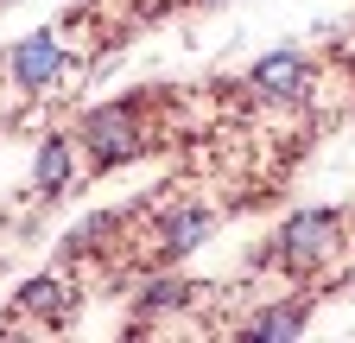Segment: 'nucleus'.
Segmentation results:
<instances>
[{
    "label": "nucleus",
    "mask_w": 355,
    "mask_h": 343,
    "mask_svg": "<svg viewBox=\"0 0 355 343\" xmlns=\"http://www.w3.org/2000/svg\"><path fill=\"white\" fill-rule=\"evenodd\" d=\"M330 242H336V217H330V210H304V217H292L279 229V261L292 274H311L330 254Z\"/></svg>",
    "instance_id": "1"
},
{
    "label": "nucleus",
    "mask_w": 355,
    "mask_h": 343,
    "mask_svg": "<svg viewBox=\"0 0 355 343\" xmlns=\"http://www.w3.org/2000/svg\"><path fill=\"white\" fill-rule=\"evenodd\" d=\"M83 147L96 153L102 165H121L140 153V121H133V108H96L83 121Z\"/></svg>",
    "instance_id": "2"
},
{
    "label": "nucleus",
    "mask_w": 355,
    "mask_h": 343,
    "mask_svg": "<svg viewBox=\"0 0 355 343\" xmlns=\"http://www.w3.org/2000/svg\"><path fill=\"white\" fill-rule=\"evenodd\" d=\"M58 70H64V51H58L51 32H32L26 45L13 51V83H19V90H44Z\"/></svg>",
    "instance_id": "3"
},
{
    "label": "nucleus",
    "mask_w": 355,
    "mask_h": 343,
    "mask_svg": "<svg viewBox=\"0 0 355 343\" xmlns=\"http://www.w3.org/2000/svg\"><path fill=\"white\" fill-rule=\"evenodd\" d=\"M304 83H311V64L298 51H273L254 64V90H266V96H298Z\"/></svg>",
    "instance_id": "4"
},
{
    "label": "nucleus",
    "mask_w": 355,
    "mask_h": 343,
    "mask_svg": "<svg viewBox=\"0 0 355 343\" xmlns=\"http://www.w3.org/2000/svg\"><path fill=\"white\" fill-rule=\"evenodd\" d=\"M304 331V306H266V312H254L235 337L241 343H273V337H298Z\"/></svg>",
    "instance_id": "5"
},
{
    "label": "nucleus",
    "mask_w": 355,
    "mask_h": 343,
    "mask_svg": "<svg viewBox=\"0 0 355 343\" xmlns=\"http://www.w3.org/2000/svg\"><path fill=\"white\" fill-rule=\"evenodd\" d=\"M203 235H209V210H171V217L159 223V242H165V254H191Z\"/></svg>",
    "instance_id": "6"
},
{
    "label": "nucleus",
    "mask_w": 355,
    "mask_h": 343,
    "mask_svg": "<svg viewBox=\"0 0 355 343\" xmlns=\"http://www.w3.org/2000/svg\"><path fill=\"white\" fill-rule=\"evenodd\" d=\"M13 312L19 318H51V312H70V292L58 280H26L19 299H13Z\"/></svg>",
    "instance_id": "7"
},
{
    "label": "nucleus",
    "mask_w": 355,
    "mask_h": 343,
    "mask_svg": "<svg viewBox=\"0 0 355 343\" xmlns=\"http://www.w3.org/2000/svg\"><path fill=\"white\" fill-rule=\"evenodd\" d=\"M70 140L58 134V140H44V153H38V191H64L70 185Z\"/></svg>",
    "instance_id": "8"
},
{
    "label": "nucleus",
    "mask_w": 355,
    "mask_h": 343,
    "mask_svg": "<svg viewBox=\"0 0 355 343\" xmlns=\"http://www.w3.org/2000/svg\"><path fill=\"white\" fill-rule=\"evenodd\" d=\"M184 299H191L184 280H146L140 286V312H165V306H184Z\"/></svg>",
    "instance_id": "9"
},
{
    "label": "nucleus",
    "mask_w": 355,
    "mask_h": 343,
    "mask_svg": "<svg viewBox=\"0 0 355 343\" xmlns=\"http://www.w3.org/2000/svg\"><path fill=\"white\" fill-rule=\"evenodd\" d=\"M114 223H121V210H102L96 223H83V229H70V235H64V254H83V248H96V242H102V235H108Z\"/></svg>",
    "instance_id": "10"
}]
</instances>
